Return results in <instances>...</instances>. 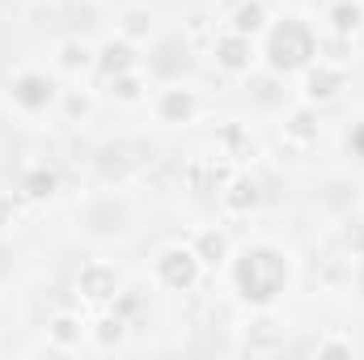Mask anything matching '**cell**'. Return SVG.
<instances>
[{
  "label": "cell",
  "mask_w": 364,
  "mask_h": 360,
  "mask_svg": "<svg viewBox=\"0 0 364 360\" xmlns=\"http://www.w3.org/2000/svg\"><path fill=\"white\" fill-rule=\"evenodd\" d=\"M9 97L26 110H47L55 102V85L43 77V73H21L13 85H9Z\"/></svg>",
  "instance_id": "5b68a950"
},
{
  "label": "cell",
  "mask_w": 364,
  "mask_h": 360,
  "mask_svg": "<svg viewBox=\"0 0 364 360\" xmlns=\"http://www.w3.org/2000/svg\"><path fill=\"white\" fill-rule=\"evenodd\" d=\"M335 85H343V73H339V68H335V73H322V77L314 73V77H309V97H331Z\"/></svg>",
  "instance_id": "ac0fdd59"
},
{
  "label": "cell",
  "mask_w": 364,
  "mask_h": 360,
  "mask_svg": "<svg viewBox=\"0 0 364 360\" xmlns=\"http://www.w3.org/2000/svg\"><path fill=\"white\" fill-rule=\"evenodd\" d=\"M110 93H114L119 102H140V97H144V81H140V73H136V68L114 73V77H110Z\"/></svg>",
  "instance_id": "9a60e30c"
},
{
  "label": "cell",
  "mask_w": 364,
  "mask_h": 360,
  "mask_svg": "<svg viewBox=\"0 0 364 360\" xmlns=\"http://www.w3.org/2000/svg\"><path fill=\"white\" fill-rule=\"evenodd\" d=\"M229 30H233V34H246V38L263 34V30H267V9H263V0H242V4L233 9V17H229Z\"/></svg>",
  "instance_id": "7c38bea8"
},
{
  "label": "cell",
  "mask_w": 364,
  "mask_h": 360,
  "mask_svg": "<svg viewBox=\"0 0 364 360\" xmlns=\"http://www.w3.org/2000/svg\"><path fill=\"white\" fill-rule=\"evenodd\" d=\"M314 51H318V43H314V34H309L301 21H284V26L272 34V64L275 68H284V73L309 64Z\"/></svg>",
  "instance_id": "7a4b0ae2"
},
{
  "label": "cell",
  "mask_w": 364,
  "mask_h": 360,
  "mask_svg": "<svg viewBox=\"0 0 364 360\" xmlns=\"http://www.w3.org/2000/svg\"><path fill=\"white\" fill-rule=\"evenodd\" d=\"M284 284H288V263H284L279 250L259 246V250L242 255V263H237V288H242L246 301H272V297H279Z\"/></svg>",
  "instance_id": "6da1fadb"
},
{
  "label": "cell",
  "mask_w": 364,
  "mask_h": 360,
  "mask_svg": "<svg viewBox=\"0 0 364 360\" xmlns=\"http://www.w3.org/2000/svg\"><path fill=\"white\" fill-rule=\"evenodd\" d=\"M55 64H60L64 73H90L93 64H97V51H93L85 38H64V43L55 47Z\"/></svg>",
  "instance_id": "8fae6325"
},
{
  "label": "cell",
  "mask_w": 364,
  "mask_h": 360,
  "mask_svg": "<svg viewBox=\"0 0 364 360\" xmlns=\"http://www.w3.org/2000/svg\"><path fill=\"white\" fill-rule=\"evenodd\" d=\"M212 55H216V64L225 68V73H233V77H242V73H250V64H255V47H250V38L246 34H220L216 43H212Z\"/></svg>",
  "instance_id": "277c9868"
},
{
  "label": "cell",
  "mask_w": 364,
  "mask_h": 360,
  "mask_svg": "<svg viewBox=\"0 0 364 360\" xmlns=\"http://www.w3.org/2000/svg\"><path fill=\"white\" fill-rule=\"evenodd\" d=\"M326 21L335 26V34H356L364 26V4L360 0H339V4L326 13Z\"/></svg>",
  "instance_id": "5bb4252c"
},
{
  "label": "cell",
  "mask_w": 364,
  "mask_h": 360,
  "mask_svg": "<svg viewBox=\"0 0 364 360\" xmlns=\"http://www.w3.org/2000/svg\"><path fill=\"white\" fill-rule=\"evenodd\" d=\"M195 110H199V102H195L191 90H178V85H174V90L157 93V119H161V123H191Z\"/></svg>",
  "instance_id": "ba28073f"
},
{
  "label": "cell",
  "mask_w": 364,
  "mask_h": 360,
  "mask_svg": "<svg viewBox=\"0 0 364 360\" xmlns=\"http://www.w3.org/2000/svg\"><path fill=\"white\" fill-rule=\"evenodd\" d=\"M191 250H195L199 268H225V263H229V238H225L220 229H203V233L191 242Z\"/></svg>",
  "instance_id": "30bf717a"
},
{
  "label": "cell",
  "mask_w": 364,
  "mask_h": 360,
  "mask_svg": "<svg viewBox=\"0 0 364 360\" xmlns=\"http://www.w3.org/2000/svg\"><path fill=\"white\" fill-rule=\"evenodd\" d=\"M284 344H288V327L267 314L246 331V352H255V356H275V352H284Z\"/></svg>",
  "instance_id": "8992f818"
},
{
  "label": "cell",
  "mask_w": 364,
  "mask_h": 360,
  "mask_svg": "<svg viewBox=\"0 0 364 360\" xmlns=\"http://www.w3.org/2000/svg\"><path fill=\"white\" fill-rule=\"evenodd\" d=\"M157 280H161L166 288H191V284L199 280V259H195V250H191V246H170V250H161V259H157Z\"/></svg>",
  "instance_id": "3957f363"
},
{
  "label": "cell",
  "mask_w": 364,
  "mask_h": 360,
  "mask_svg": "<svg viewBox=\"0 0 364 360\" xmlns=\"http://www.w3.org/2000/svg\"><path fill=\"white\" fill-rule=\"evenodd\" d=\"M318 356H352V344L348 339H326V344H318Z\"/></svg>",
  "instance_id": "d6986e66"
},
{
  "label": "cell",
  "mask_w": 364,
  "mask_h": 360,
  "mask_svg": "<svg viewBox=\"0 0 364 360\" xmlns=\"http://www.w3.org/2000/svg\"><path fill=\"white\" fill-rule=\"evenodd\" d=\"M220 203H225L229 212H250V208L259 203V182L255 179H237V174H233V179L220 186Z\"/></svg>",
  "instance_id": "4fadbf2b"
},
{
  "label": "cell",
  "mask_w": 364,
  "mask_h": 360,
  "mask_svg": "<svg viewBox=\"0 0 364 360\" xmlns=\"http://www.w3.org/2000/svg\"><path fill=\"white\" fill-rule=\"evenodd\" d=\"M123 335H127V327H123V318H102L97 327H90V339L106 352V348H119L123 344Z\"/></svg>",
  "instance_id": "2e32d148"
},
{
  "label": "cell",
  "mask_w": 364,
  "mask_h": 360,
  "mask_svg": "<svg viewBox=\"0 0 364 360\" xmlns=\"http://www.w3.org/2000/svg\"><path fill=\"white\" fill-rule=\"evenodd\" d=\"M77 288H81L90 301H106V297L119 292V275H114V268H106V263H90V268L81 271Z\"/></svg>",
  "instance_id": "9c48e42d"
},
{
  "label": "cell",
  "mask_w": 364,
  "mask_h": 360,
  "mask_svg": "<svg viewBox=\"0 0 364 360\" xmlns=\"http://www.w3.org/2000/svg\"><path fill=\"white\" fill-rule=\"evenodd\" d=\"M119 34H123L127 43H132V38H149V34H153V13H149V9H132V13L123 17Z\"/></svg>",
  "instance_id": "e0dca14e"
},
{
  "label": "cell",
  "mask_w": 364,
  "mask_h": 360,
  "mask_svg": "<svg viewBox=\"0 0 364 360\" xmlns=\"http://www.w3.org/2000/svg\"><path fill=\"white\" fill-rule=\"evenodd\" d=\"M47 339H51L60 352H73V348H81V344L90 339V327H85L81 314H55V318L47 322Z\"/></svg>",
  "instance_id": "52a82bcc"
}]
</instances>
